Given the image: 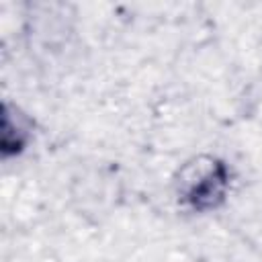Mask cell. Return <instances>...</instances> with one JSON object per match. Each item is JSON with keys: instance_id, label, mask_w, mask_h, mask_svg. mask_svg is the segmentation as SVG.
Masks as SVG:
<instances>
[{"instance_id": "1", "label": "cell", "mask_w": 262, "mask_h": 262, "mask_svg": "<svg viewBox=\"0 0 262 262\" xmlns=\"http://www.w3.org/2000/svg\"><path fill=\"white\" fill-rule=\"evenodd\" d=\"M231 190L229 164L209 151L186 158L172 176L176 203L192 213H213L225 205Z\"/></svg>"}, {"instance_id": "2", "label": "cell", "mask_w": 262, "mask_h": 262, "mask_svg": "<svg viewBox=\"0 0 262 262\" xmlns=\"http://www.w3.org/2000/svg\"><path fill=\"white\" fill-rule=\"evenodd\" d=\"M33 141V121L31 117L12 102L2 104V125H0V147L2 156H20Z\"/></svg>"}]
</instances>
